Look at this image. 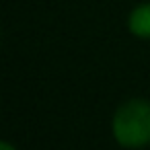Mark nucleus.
Listing matches in <instances>:
<instances>
[{"label": "nucleus", "mask_w": 150, "mask_h": 150, "mask_svg": "<svg viewBox=\"0 0 150 150\" xmlns=\"http://www.w3.org/2000/svg\"><path fill=\"white\" fill-rule=\"evenodd\" d=\"M111 134L123 148L138 150L150 144V103L132 99L117 107L111 119Z\"/></svg>", "instance_id": "obj_1"}, {"label": "nucleus", "mask_w": 150, "mask_h": 150, "mask_svg": "<svg viewBox=\"0 0 150 150\" xmlns=\"http://www.w3.org/2000/svg\"><path fill=\"white\" fill-rule=\"evenodd\" d=\"M127 29L138 39H150V2L138 4L127 17Z\"/></svg>", "instance_id": "obj_2"}, {"label": "nucleus", "mask_w": 150, "mask_h": 150, "mask_svg": "<svg viewBox=\"0 0 150 150\" xmlns=\"http://www.w3.org/2000/svg\"><path fill=\"white\" fill-rule=\"evenodd\" d=\"M0 150H17L11 142H0Z\"/></svg>", "instance_id": "obj_3"}]
</instances>
